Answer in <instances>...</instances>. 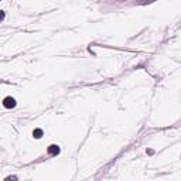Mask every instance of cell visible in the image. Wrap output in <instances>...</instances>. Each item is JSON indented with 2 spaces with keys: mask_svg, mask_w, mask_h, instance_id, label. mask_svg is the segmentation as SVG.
Masks as SVG:
<instances>
[{
  "mask_svg": "<svg viewBox=\"0 0 181 181\" xmlns=\"http://www.w3.org/2000/svg\"><path fill=\"white\" fill-rule=\"evenodd\" d=\"M3 105H4V108H7V109H10V108H14L16 106V101L13 98H10V96H9V98H6L3 101Z\"/></svg>",
  "mask_w": 181,
  "mask_h": 181,
  "instance_id": "1",
  "label": "cell"
},
{
  "mask_svg": "<svg viewBox=\"0 0 181 181\" xmlns=\"http://www.w3.org/2000/svg\"><path fill=\"white\" fill-rule=\"evenodd\" d=\"M33 134H34V137L40 139V137H41V134H43V132H41L40 129H37V130H34V132H33Z\"/></svg>",
  "mask_w": 181,
  "mask_h": 181,
  "instance_id": "3",
  "label": "cell"
},
{
  "mask_svg": "<svg viewBox=\"0 0 181 181\" xmlns=\"http://www.w3.org/2000/svg\"><path fill=\"white\" fill-rule=\"evenodd\" d=\"M48 153L50 154H58L59 153V148H58V146H50V148H48Z\"/></svg>",
  "mask_w": 181,
  "mask_h": 181,
  "instance_id": "2",
  "label": "cell"
}]
</instances>
